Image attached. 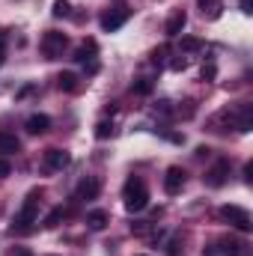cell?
<instances>
[{"label":"cell","instance_id":"484cf974","mask_svg":"<svg viewBox=\"0 0 253 256\" xmlns=\"http://www.w3.org/2000/svg\"><path fill=\"white\" fill-rule=\"evenodd\" d=\"M244 182H248V185H253V164H250V161L244 164Z\"/></svg>","mask_w":253,"mask_h":256},{"label":"cell","instance_id":"6da1fadb","mask_svg":"<svg viewBox=\"0 0 253 256\" xmlns=\"http://www.w3.org/2000/svg\"><path fill=\"white\" fill-rule=\"evenodd\" d=\"M122 200H126V208L131 214H137V212H143L146 206H149V191H146V182L140 179V176H131L126 182V188H122Z\"/></svg>","mask_w":253,"mask_h":256},{"label":"cell","instance_id":"d4e9b609","mask_svg":"<svg viewBox=\"0 0 253 256\" xmlns=\"http://www.w3.org/2000/svg\"><path fill=\"white\" fill-rule=\"evenodd\" d=\"M9 173H12V167H9V161H6V158H0V179H6Z\"/></svg>","mask_w":253,"mask_h":256},{"label":"cell","instance_id":"5b68a950","mask_svg":"<svg viewBox=\"0 0 253 256\" xmlns=\"http://www.w3.org/2000/svg\"><path fill=\"white\" fill-rule=\"evenodd\" d=\"M220 218H224L230 226L242 230V232H250V230H253L250 212H248V208H242V206H224V208H220Z\"/></svg>","mask_w":253,"mask_h":256},{"label":"cell","instance_id":"8fae6325","mask_svg":"<svg viewBox=\"0 0 253 256\" xmlns=\"http://www.w3.org/2000/svg\"><path fill=\"white\" fill-rule=\"evenodd\" d=\"M68 164H72V155H68L66 149H48V152H45V167H48V170H63Z\"/></svg>","mask_w":253,"mask_h":256},{"label":"cell","instance_id":"9a60e30c","mask_svg":"<svg viewBox=\"0 0 253 256\" xmlns=\"http://www.w3.org/2000/svg\"><path fill=\"white\" fill-rule=\"evenodd\" d=\"M96 51H98V48H96V42L90 39V42H84V45L74 51L72 60H74V63H92V60H96Z\"/></svg>","mask_w":253,"mask_h":256},{"label":"cell","instance_id":"603a6c76","mask_svg":"<svg viewBox=\"0 0 253 256\" xmlns=\"http://www.w3.org/2000/svg\"><path fill=\"white\" fill-rule=\"evenodd\" d=\"M182 48H185V51H200V48H202V39L185 36V39H182Z\"/></svg>","mask_w":253,"mask_h":256},{"label":"cell","instance_id":"3957f363","mask_svg":"<svg viewBox=\"0 0 253 256\" xmlns=\"http://www.w3.org/2000/svg\"><path fill=\"white\" fill-rule=\"evenodd\" d=\"M39 48H42L45 60H60V57H63V51L68 48V36L60 33V30H48V33L42 36Z\"/></svg>","mask_w":253,"mask_h":256},{"label":"cell","instance_id":"ffe728a7","mask_svg":"<svg viewBox=\"0 0 253 256\" xmlns=\"http://www.w3.org/2000/svg\"><path fill=\"white\" fill-rule=\"evenodd\" d=\"M63 218H66V208L60 206V208H54V212H48V218H45V224H42V226H48V230H54V226H57V224H60Z\"/></svg>","mask_w":253,"mask_h":256},{"label":"cell","instance_id":"52a82bcc","mask_svg":"<svg viewBox=\"0 0 253 256\" xmlns=\"http://www.w3.org/2000/svg\"><path fill=\"white\" fill-rule=\"evenodd\" d=\"M128 15H131V9H128L126 3L120 0L114 9H108L104 15H102V30H108V33H114V30H120L122 24L128 21Z\"/></svg>","mask_w":253,"mask_h":256},{"label":"cell","instance_id":"8992f818","mask_svg":"<svg viewBox=\"0 0 253 256\" xmlns=\"http://www.w3.org/2000/svg\"><path fill=\"white\" fill-rule=\"evenodd\" d=\"M224 116L230 120V126L236 128V131H250L253 128V104L242 102V104H236L232 110H226Z\"/></svg>","mask_w":253,"mask_h":256},{"label":"cell","instance_id":"2e32d148","mask_svg":"<svg viewBox=\"0 0 253 256\" xmlns=\"http://www.w3.org/2000/svg\"><path fill=\"white\" fill-rule=\"evenodd\" d=\"M57 86H60L63 92H78L80 80H78V74H74V72H60V74H57Z\"/></svg>","mask_w":253,"mask_h":256},{"label":"cell","instance_id":"f1b7e54d","mask_svg":"<svg viewBox=\"0 0 253 256\" xmlns=\"http://www.w3.org/2000/svg\"><path fill=\"white\" fill-rule=\"evenodd\" d=\"M3 57H6V48H3V33H0V63H3Z\"/></svg>","mask_w":253,"mask_h":256},{"label":"cell","instance_id":"ba28073f","mask_svg":"<svg viewBox=\"0 0 253 256\" xmlns=\"http://www.w3.org/2000/svg\"><path fill=\"white\" fill-rule=\"evenodd\" d=\"M230 161L226 158H220V161H214L208 170H206V176H202V182L208 185V188H220V185H226V179H230Z\"/></svg>","mask_w":253,"mask_h":256},{"label":"cell","instance_id":"9c48e42d","mask_svg":"<svg viewBox=\"0 0 253 256\" xmlns=\"http://www.w3.org/2000/svg\"><path fill=\"white\" fill-rule=\"evenodd\" d=\"M182 188H185V170L182 167H170L164 173V191L170 194V196H176Z\"/></svg>","mask_w":253,"mask_h":256},{"label":"cell","instance_id":"30bf717a","mask_svg":"<svg viewBox=\"0 0 253 256\" xmlns=\"http://www.w3.org/2000/svg\"><path fill=\"white\" fill-rule=\"evenodd\" d=\"M98 194H102V182H98L96 176H86V179H80L74 200H96Z\"/></svg>","mask_w":253,"mask_h":256},{"label":"cell","instance_id":"5bb4252c","mask_svg":"<svg viewBox=\"0 0 253 256\" xmlns=\"http://www.w3.org/2000/svg\"><path fill=\"white\" fill-rule=\"evenodd\" d=\"M48 128H51V116H45V114H33L27 120V131L30 134H45Z\"/></svg>","mask_w":253,"mask_h":256},{"label":"cell","instance_id":"d6986e66","mask_svg":"<svg viewBox=\"0 0 253 256\" xmlns=\"http://www.w3.org/2000/svg\"><path fill=\"white\" fill-rule=\"evenodd\" d=\"M96 137H98V140L114 137V122H110V120H98V126H96Z\"/></svg>","mask_w":253,"mask_h":256},{"label":"cell","instance_id":"cb8c5ba5","mask_svg":"<svg viewBox=\"0 0 253 256\" xmlns=\"http://www.w3.org/2000/svg\"><path fill=\"white\" fill-rule=\"evenodd\" d=\"M164 57H167V45H161V48L152 51V60H155V63H164Z\"/></svg>","mask_w":253,"mask_h":256},{"label":"cell","instance_id":"4316f807","mask_svg":"<svg viewBox=\"0 0 253 256\" xmlns=\"http://www.w3.org/2000/svg\"><path fill=\"white\" fill-rule=\"evenodd\" d=\"M238 6H242V12H244V15H250V12H253V9H250L253 0H238Z\"/></svg>","mask_w":253,"mask_h":256},{"label":"cell","instance_id":"4fadbf2b","mask_svg":"<svg viewBox=\"0 0 253 256\" xmlns=\"http://www.w3.org/2000/svg\"><path fill=\"white\" fill-rule=\"evenodd\" d=\"M108 220H110V214H108L104 208H92V212L86 214V226H90V230H96V232H98V230H104V226H108Z\"/></svg>","mask_w":253,"mask_h":256},{"label":"cell","instance_id":"ac0fdd59","mask_svg":"<svg viewBox=\"0 0 253 256\" xmlns=\"http://www.w3.org/2000/svg\"><path fill=\"white\" fill-rule=\"evenodd\" d=\"M152 86H155V84H152L149 78H137V80L131 84V92H137V96H149V92H152Z\"/></svg>","mask_w":253,"mask_h":256},{"label":"cell","instance_id":"e0dca14e","mask_svg":"<svg viewBox=\"0 0 253 256\" xmlns=\"http://www.w3.org/2000/svg\"><path fill=\"white\" fill-rule=\"evenodd\" d=\"M18 149H21L18 137H15V134H6V131H0V155H12V152H18Z\"/></svg>","mask_w":253,"mask_h":256},{"label":"cell","instance_id":"7402d4cb","mask_svg":"<svg viewBox=\"0 0 253 256\" xmlns=\"http://www.w3.org/2000/svg\"><path fill=\"white\" fill-rule=\"evenodd\" d=\"M51 12H54V18H68L72 15V6H68V0H57Z\"/></svg>","mask_w":253,"mask_h":256},{"label":"cell","instance_id":"44dd1931","mask_svg":"<svg viewBox=\"0 0 253 256\" xmlns=\"http://www.w3.org/2000/svg\"><path fill=\"white\" fill-rule=\"evenodd\" d=\"M200 9L202 12L208 9V18H218L220 15V0H200Z\"/></svg>","mask_w":253,"mask_h":256},{"label":"cell","instance_id":"7a4b0ae2","mask_svg":"<svg viewBox=\"0 0 253 256\" xmlns=\"http://www.w3.org/2000/svg\"><path fill=\"white\" fill-rule=\"evenodd\" d=\"M39 196H42V188H33V191L27 194L21 212L15 214L12 230H18V232H30V230H33V224H36V218H39V208H36V206H39Z\"/></svg>","mask_w":253,"mask_h":256},{"label":"cell","instance_id":"7c38bea8","mask_svg":"<svg viewBox=\"0 0 253 256\" xmlns=\"http://www.w3.org/2000/svg\"><path fill=\"white\" fill-rule=\"evenodd\" d=\"M185 24H188V15H185V9H176V12L167 18V27H164V33L173 39V36H179V33L185 30Z\"/></svg>","mask_w":253,"mask_h":256},{"label":"cell","instance_id":"83f0119b","mask_svg":"<svg viewBox=\"0 0 253 256\" xmlns=\"http://www.w3.org/2000/svg\"><path fill=\"white\" fill-rule=\"evenodd\" d=\"M202 78L212 80V78H214V66H206V68H202Z\"/></svg>","mask_w":253,"mask_h":256},{"label":"cell","instance_id":"277c9868","mask_svg":"<svg viewBox=\"0 0 253 256\" xmlns=\"http://www.w3.org/2000/svg\"><path fill=\"white\" fill-rule=\"evenodd\" d=\"M206 256H244V242H238L232 236H220L214 244L206 248Z\"/></svg>","mask_w":253,"mask_h":256}]
</instances>
